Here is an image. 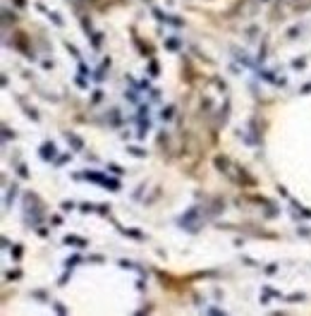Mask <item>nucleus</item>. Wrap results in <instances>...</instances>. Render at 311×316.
I'll use <instances>...</instances> for the list:
<instances>
[{"mask_svg": "<svg viewBox=\"0 0 311 316\" xmlns=\"http://www.w3.org/2000/svg\"><path fill=\"white\" fill-rule=\"evenodd\" d=\"M53 151H55L53 144H48V146H43V149H41V154H43V156H53Z\"/></svg>", "mask_w": 311, "mask_h": 316, "instance_id": "obj_1", "label": "nucleus"}]
</instances>
